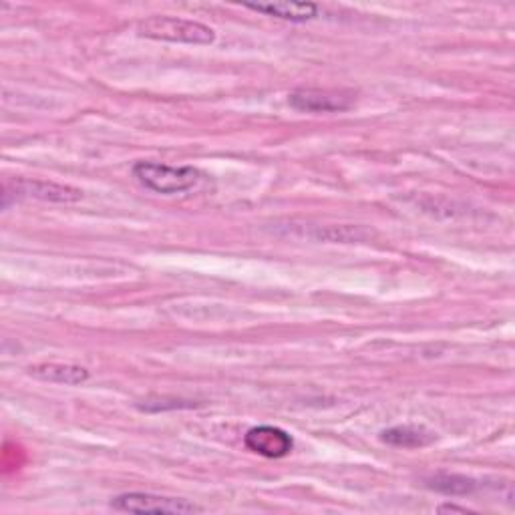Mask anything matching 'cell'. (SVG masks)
Here are the masks:
<instances>
[{
    "label": "cell",
    "mask_w": 515,
    "mask_h": 515,
    "mask_svg": "<svg viewBox=\"0 0 515 515\" xmlns=\"http://www.w3.org/2000/svg\"><path fill=\"white\" fill-rule=\"evenodd\" d=\"M381 439L393 447H403V449H417L425 447L435 441V435L427 431L425 427H415V425H397L391 429H385L381 433Z\"/></svg>",
    "instance_id": "9c48e42d"
},
{
    "label": "cell",
    "mask_w": 515,
    "mask_h": 515,
    "mask_svg": "<svg viewBox=\"0 0 515 515\" xmlns=\"http://www.w3.org/2000/svg\"><path fill=\"white\" fill-rule=\"evenodd\" d=\"M244 443L252 453H258L268 459L286 457L294 447V441L286 431L270 425L250 429L244 437Z\"/></svg>",
    "instance_id": "8992f818"
},
{
    "label": "cell",
    "mask_w": 515,
    "mask_h": 515,
    "mask_svg": "<svg viewBox=\"0 0 515 515\" xmlns=\"http://www.w3.org/2000/svg\"><path fill=\"white\" fill-rule=\"evenodd\" d=\"M137 33L153 41L186 45H212L216 41V33L210 27L178 17H149L137 25Z\"/></svg>",
    "instance_id": "7a4b0ae2"
},
{
    "label": "cell",
    "mask_w": 515,
    "mask_h": 515,
    "mask_svg": "<svg viewBox=\"0 0 515 515\" xmlns=\"http://www.w3.org/2000/svg\"><path fill=\"white\" fill-rule=\"evenodd\" d=\"M439 511H441V513H447V511H455V513H467V509H465V507H457V505H451V503H447V505H441V507H439Z\"/></svg>",
    "instance_id": "8fae6325"
},
{
    "label": "cell",
    "mask_w": 515,
    "mask_h": 515,
    "mask_svg": "<svg viewBox=\"0 0 515 515\" xmlns=\"http://www.w3.org/2000/svg\"><path fill=\"white\" fill-rule=\"evenodd\" d=\"M115 511L123 513H159V515H186L202 513L204 509L188 499L161 497L151 493H123L111 501Z\"/></svg>",
    "instance_id": "3957f363"
},
{
    "label": "cell",
    "mask_w": 515,
    "mask_h": 515,
    "mask_svg": "<svg viewBox=\"0 0 515 515\" xmlns=\"http://www.w3.org/2000/svg\"><path fill=\"white\" fill-rule=\"evenodd\" d=\"M246 9L290 23H306L318 15L314 3H244Z\"/></svg>",
    "instance_id": "52a82bcc"
},
{
    "label": "cell",
    "mask_w": 515,
    "mask_h": 515,
    "mask_svg": "<svg viewBox=\"0 0 515 515\" xmlns=\"http://www.w3.org/2000/svg\"><path fill=\"white\" fill-rule=\"evenodd\" d=\"M427 487L435 489L445 495H467L475 491V481L463 475H449V473H437L427 479Z\"/></svg>",
    "instance_id": "30bf717a"
},
{
    "label": "cell",
    "mask_w": 515,
    "mask_h": 515,
    "mask_svg": "<svg viewBox=\"0 0 515 515\" xmlns=\"http://www.w3.org/2000/svg\"><path fill=\"white\" fill-rule=\"evenodd\" d=\"M29 375L45 381V383H57V385H83L89 381V371L77 365H61V363H43L29 367Z\"/></svg>",
    "instance_id": "ba28073f"
},
{
    "label": "cell",
    "mask_w": 515,
    "mask_h": 515,
    "mask_svg": "<svg viewBox=\"0 0 515 515\" xmlns=\"http://www.w3.org/2000/svg\"><path fill=\"white\" fill-rule=\"evenodd\" d=\"M19 198H35L41 202H51V204H75L83 198L81 190H75L71 186H61L55 182H43V180H15L5 184V194L3 202Z\"/></svg>",
    "instance_id": "277c9868"
},
{
    "label": "cell",
    "mask_w": 515,
    "mask_h": 515,
    "mask_svg": "<svg viewBox=\"0 0 515 515\" xmlns=\"http://www.w3.org/2000/svg\"><path fill=\"white\" fill-rule=\"evenodd\" d=\"M133 176L143 188H147L155 194H163V196L184 194V192L196 188L198 182L202 180L200 171L190 165L174 167V165L155 163V161L135 163Z\"/></svg>",
    "instance_id": "6da1fadb"
},
{
    "label": "cell",
    "mask_w": 515,
    "mask_h": 515,
    "mask_svg": "<svg viewBox=\"0 0 515 515\" xmlns=\"http://www.w3.org/2000/svg\"><path fill=\"white\" fill-rule=\"evenodd\" d=\"M290 107L306 113H336L347 111L355 103V95L349 91H328V89H296L288 97Z\"/></svg>",
    "instance_id": "5b68a950"
}]
</instances>
